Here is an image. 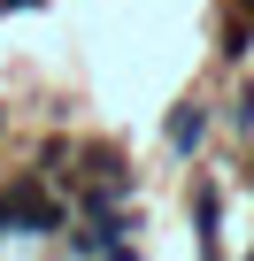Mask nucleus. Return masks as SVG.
<instances>
[{"label": "nucleus", "mask_w": 254, "mask_h": 261, "mask_svg": "<svg viewBox=\"0 0 254 261\" xmlns=\"http://www.w3.org/2000/svg\"><path fill=\"white\" fill-rule=\"evenodd\" d=\"M200 139H208V108L185 100V108L170 115V154H200Z\"/></svg>", "instance_id": "f257e3e1"}, {"label": "nucleus", "mask_w": 254, "mask_h": 261, "mask_svg": "<svg viewBox=\"0 0 254 261\" xmlns=\"http://www.w3.org/2000/svg\"><path fill=\"white\" fill-rule=\"evenodd\" d=\"M246 261H254V253H246Z\"/></svg>", "instance_id": "f03ea898"}]
</instances>
